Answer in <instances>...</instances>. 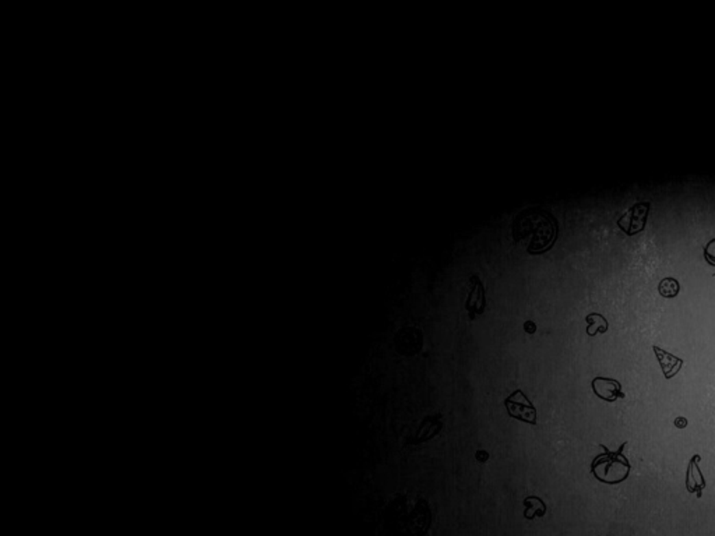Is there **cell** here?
I'll use <instances>...</instances> for the list:
<instances>
[{
  "mask_svg": "<svg viewBox=\"0 0 715 536\" xmlns=\"http://www.w3.org/2000/svg\"><path fill=\"white\" fill-rule=\"evenodd\" d=\"M513 234L517 242L526 243V252L541 254L555 245L557 223L546 211H526L514 221Z\"/></svg>",
  "mask_w": 715,
  "mask_h": 536,
  "instance_id": "obj_1",
  "label": "cell"
},
{
  "mask_svg": "<svg viewBox=\"0 0 715 536\" xmlns=\"http://www.w3.org/2000/svg\"><path fill=\"white\" fill-rule=\"evenodd\" d=\"M626 446L627 441L622 443L616 451H611L601 444L604 452L596 455L591 463V474L596 480L607 485H619L629 478L631 465L623 454Z\"/></svg>",
  "mask_w": 715,
  "mask_h": 536,
  "instance_id": "obj_2",
  "label": "cell"
},
{
  "mask_svg": "<svg viewBox=\"0 0 715 536\" xmlns=\"http://www.w3.org/2000/svg\"><path fill=\"white\" fill-rule=\"evenodd\" d=\"M505 405L511 417L533 426L537 425V408L521 390L510 394L505 400Z\"/></svg>",
  "mask_w": 715,
  "mask_h": 536,
  "instance_id": "obj_3",
  "label": "cell"
},
{
  "mask_svg": "<svg viewBox=\"0 0 715 536\" xmlns=\"http://www.w3.org/2000/svg\"><path fill=\"white\" fill-rule=\"evenodd\" d=\"M649 212H650V203H647V202L637 203V204L631 206L618 219V226L629 236L637 235L642 231H644Z\"/></svg>",
  "mask_w": 715,
  "mask_h": 536,
  "instance_id": "obj_4",
  "label": "cell"
},
{
  "mask_svg": "<svg viewBox=\"0 0 715 536\" xmlns=\"http://www.w3.org/2000/svg\"><path fill=\"white\" fill-rule=\"evenodd\" d=\"M591 387L594 394L605 402H616L618 400H623L626 394L622 390V385L609 377H595L591 381Z\"/></svg>",
  "mask_w": 715,
  "mask_h": 536,
  "instance_id": "obj_5",
  "label": "cell"
},
{
  "mask_svg": "<svg viewBox=\"0 0 715 536\" xmlns=\"http://www.w3.org/2000/svg\"><path fill=\"white\" fill-rule=\"evenodd\" d=\"M471 291L467 297L465 309L470 312V319L474 320L475 315H482L486 308V296H485V288L482 282L479 281L478 276L471 277Z\"/></svg>",
  "mask_w": 715,
  "mask_h": 536,
  "instance_id": "obj_6",
  "label": "cell"
},
{
  "mask_svg": "<svg viewBox=\"0 0 715 536\" xmlns=\"http://www.w3.org/2000/svg\"><path fill=\"white\" fill-rule=\"evenodd\" d=\"M700 461H701L700 454H694L690 458L688 470H686V489L689 493H696L699 499H701L703 497V490L705 489V485H707L704 475H703L701 470L699 468Z\"/></svg>",
  "mask_w": 715,
  "mask_h": 536,
  "instance_id": "obj_7",
  "label": "cell"
},
{
  "mask_svg": "<svg viewBox=\"0 0 715 536\" xmlns=\"http://www.w3.org/2000/svg\"><path fill=\"white\" fill-rule=\"evenodd\" d=\"M653 350H654V354L657 356V361L659 362V366L662 369V373H664L665 378L670 380L672 377H675L677 373L681 371V369L683 366V359L666 352L665 350H662V348H659L657 345H654Z\"/></svg>",
  "mask_w": 715,
  "mask_h": 536,
  "instance_id": "obj_8",
  "label": "cell"
},
{
  "mask_svg": "<svg viewBox=\"0 0 715 536\" xmlns=\"http://www.w3.org/2000/svg\"><path fill=\"white\" fill-rule=\"evenodd\" d=\"M524 506H525L524 517L531 521L535 518H542L548 510L545 502L542 499H540L538 496L526 497V499H524Z\"/></svg>",
  "mask_w": 715,
  "mask_h": 536,
  "instance_id": "obj_9",
  "label": "cell"
},
{
  "mask_svg": "<svg viewBox=\"0 0 715 536\" xmlns=\"http://www.w3.org/2000/svg\"><path fill=\"white\" fill-rule=\"evenodd\" d=\"M585 321H587V334L590 337H594L596 334H604L608 331L609 326H608V320L599 315V313H590L587 317H585Z\"/></svg>",
  "mask_w": 715,
  "mask_h": 536,
  "instance_id": "obj_10",
  "label": "cell"
},
{
  "mask_svg": "<svg viewBox=\"0 0 715 536\" xmlns=\"http://www.w3.org/2000/svg\"><path fill=\"white\" fill-rule=\"evenodd\" d=\"M659 295L666 299L676 297L681 292V285L675 278H664L658 285Z\"/></svg>",
  "mask_w": 715,
  "mask_h": 536,
  "instance_id": "obj_11",
  "label": "cell"
},
{
  "mask_svg": "<svg viewBox=\"0 0 715 536\" xmlns=\"http://www.w3.org/2000/svg\"><path fill=\"white\" fill-rule=\"evenodd\" d=\"M703 253H704V258H705V261H707L710 265L715 267V239H711V241L705 245V247L703 249ZM714 277H715V273H714Z\"/></svg>",
  "mask_w": 715,
  "mask_h": 536,
  "instance_id": "obj_12",
  "label": "cell"
},
{
  "mask_svg": "<svg viewBox=\"0 0 715 536\" xmlns=\"http://www.w3.org/2000/svg\"><path fill=\"white\" fill-rule=\"evenodd\" d=\"M673 424H675V426H676L677 429H685V428L688 426V419L683 417V416H677V417L675 419V422H673Z\"/></svg>",
  "mask_w": 715,
  "mask_h": 536,
  "instance_id": "obj_13",
  "label": "cell"
},
{
  "mask_svg": "<svg viewBox=\"0 0 715 536\" xmlns=\"http://www.w3.org/2000/svg\"><path fill=\"white\" fill-rule=\"evenodd\" d=\"M524 330H525L526 334H531V335H533V334H535V331H537V326H535V323H533V321H525V324H524Z\"/></svg>",
  "mask_w": 715,
  "mask_h": 536,
  "instance_id": "obj_14",
  "label": "cell"
},
{
  "mask_svg": "<svg viewBox=\"0 0 715 536\" xmlns=\"http://www.w3.org/2000/svg\"><path fill=\"white\" fill-rule=\"evenodd\" d=\"M475 456H476V459H478L479 463H486L487 459H489V454L486 451H483V450H478Z\"/></svg>",
  "mask_w": 715,
  "mask_h": 536,
  "instance_id": "obj_15",
  "label": "cell"
}]
</instances>
